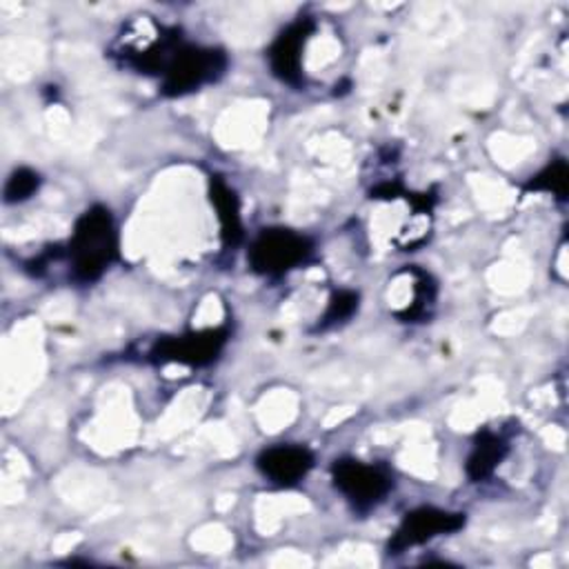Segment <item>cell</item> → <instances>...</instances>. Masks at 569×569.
Returning a JSON list of instances; mask_svg holds the SVG:
<instances>
[{
	"label": "cell",
	"instance_id": "cell-7",
	"mask_svg": "<svg viewBox=\"0 0 569 569\" xmlns=\"http://www.w3.org/2000/svg\"><path fill=\"white\" fill-rule=\"evenodd\" d=\"M313 27L316 24L311 18H298L273 40L267 56L269 67L278 80L293 87L302 82V49L313 33Z\"/></svg>",
	"mask_w": 569,
	"mask_h": 569
},
{
	"label": "cell",
	"instance_id": "cell-13",
	"mask_svg": "<svg viewBox=\"0 0 569 569\" xmlns=\"http://www.w3.org/2000/svg\"><path fill=\"white\" fill-rule=\"evenodd\" d=\"M40 187V176L29 169V167H18L11 171L4 184V202L7 204H18L29 200Z\"/></svg>",
	"mask_w": 569,
	"mask_h": 569
},
{
	"label": "cell",
	"instance_id": "cell-2",
	"mask_svg": "<svg viewBox=\"0 0 569 569\" xmlns=\"http://www.w3.org/2000/svg\"><path fill=\"white\" fill-rule=\"evenodd\" d=\"M227 69V56L220 49H204L182 44L173 51L169 62L162 69V93L164 96H184L200 89L207 82L218 80Z\"/></svg>",
	"mask_w": 569,
	"mask_h": 569
},
{
	"label": "cell",
	"instance_id": "cell-9",
	"mask_svg": "<svg viewBox=\"0 0 569 569\" xmlns=\"http://www.w3.org/2000/svg\"><path fill=\"white\" fill-rule=\"evenodd\" d=\"M209 200L216 209L224 247H236L242 240L240 204H238L236 191L220 176H211V180H209Z\"/></svg>",
	"mask_w": 569,
	"mask_h": 569
},
{
	"label": "cell",
	"instance_id": "cell-12",
	"mask_svg": "<svg viewBox=\"0 0 569 569\" xmlns=\"http://www.w3.org/2000/svg\"><path fill=\"white\" fill-rule=\"evenodd\" d=\"M358 291L353 289H340V291H333L329 302H327V309L318 322V329H329L333 325H340L345 322L347 318L353 316V311L358 309Z\"/></svg>",
	"mask_w": 569,
	"mask_h": 569
},
{
	"label": "cell",
	"instance_id": "cell-4",
	"mask_svg": "<svg viewBox=\"0 0 569 569\" xmlns=\"http://www.w3.org/2000/svg\"><path fill=\"white\" fill-rule=\"evenodd\" d=\"M333 487L351 502L358 511H369L391 491L393 480L387 469L367 465L356 458H340L331 465Z\"/></svg>",
	"mask_w": 569,
	"mask_h": 569
},
{
	"label": "cell",
	"instance_id": "cell-5",
	"mask_svg": "<svg viewBox=\"0 0 569 569\" xmlns=\"http://www.w3.org/2000/svg\"><path fill=\"white\" fill-rule=\"evenodd\" d=\"M229 338L227 327L216 329H202V331H189L182 336L160 338L149 351V358L153 362H180V365H209L218 358L224 342Z\"/></svg>",
	"mask_w": 569,
	"mask_h": 569
},
{
	"label": "cell",
	"instance_id": "cell-3",
	"mask_svg": "<svg viewBox=\"0 0 569 569\" xmlns=\"http://www.w3.org/2000/svg\"><path fill=\"white\" fill-rule=\"evenodd\" d=\"M311 240L284 227L262 229L249 247V267L260 276H282L302 264L311 253Z\"/></svg>",
	"mask_w": 569,
	"mask_h": 569
},
{
	"label": "cell",
	"instance_id": "cell-1",
	"mask_svg": "<svg viewBox=\"0 0 569 569\" xmlns=\"http://www.w3.org/2000/svg\"><path fill=\"white\" fill-rule=\"evenodd\" d=\"M67 258L78 282L98 280L118 258V231L107 207H89L73 224Z\"/></svg>",
	"mask_w": 569,
	"mask_h": 569
},
{
	"label": "cell",
	"instance_id": "cell-10",
	"mask_svg": "<svg viewBox=\"0 0 569 569\" xmlns=\"http://www.w3.org/2000/svg\"><path fill=\"white\" fill-rule=\"evenodd\" d=\"M507 451H509V445L502 436H498L489 429L480 431L473 440V447H471L467 465H465L469 480L480 482V480L489 478L493 473V469L505 460Z\"/></svg>",
	"mask_w": 569,
	"mask_h": 569
},
{
	"label": "cell",
	"instance_id": "cell-8",
	"mask_svg": "<svg viewBox=\"0 0 569 569\" xmlns=\"http://www.w3.org/2000/svg\"><path fill=\"white\" fill-rule=\"evenodd\" d=\"M256 465L273 485L293 487L311 471L313 453L302 445H273L258 453Z\"/></svg>",
	"mask_w": 569,
	"mask_h": 569
},
{
	"label": "cell",
	"instance_id": "cell-6",
	"mask_svg": "<svg viewBox=\"0 0 569 569\" xmlns=\"http://www.w3.org/2000/svg\"><path fill=\"white\" fill-rule=\"evenodd\" d=\"M460 527H465V513L445 511V509H436V507H418L402 518V522L398 525L396 533L391 536L387 549H389V553H400V551L422 545L436 536L453 533Z\"/></svg>",
	"mask_w": 569,
	"mask_h": 569
},
{
	"label": "cell",
	"instance_id": "cell-11",
	"mask_svg": "<svg viewBox=\"0 0 569 569\" xmlns=\"http://www.w3.org/2000/svg\"><path fill=\"white\" fill-rule=\"evenodd\" d=\"M527 191H547L553 193L556 198L565 200L567 196V162L562 158L549 162L540 173H536L527 187Z\"/></svg>",
	"mask_w": 569,
	"mask_h": 569
}]
</instances>
